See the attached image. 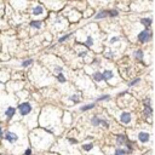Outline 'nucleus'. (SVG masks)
I'll use <instances>...</instances> for the list:
<instances>
[{"label": "nucleus", "mask_w": 155, "mask_h": 155, "mask_svg": "<svg viewBox=\"0 0 155 155\" xmlns=\"http://www.w3.org/2000/svg\"><path fill=\"white\" fill-rule=\"evenodd\" d=\"M32 110H33V106L30 102H22V103L18 104V112L22 116L29 115L30 113H32Z\"/></svg>", "instance_id": "obj_1"}, {"label": "nucleus", "mask_w": 155, "mask_h": 155, "mask_svg": "<svg viewBox=\"0 0 155 155\" xmlns=\"http://www.w3.org/2000/svg\"><path fill=\"white\" fill-rule=\"evenodd\" d=\"M19 135H18V132H16V131H13V130H10V131H7L4 136H3V138H5V141L7 142V143H10V144H15V143H17L18 141H19Z\"/></svg>", "instance_id": "obj_2"}, {"label": "nucleus", "mask_w": 155, "mask_h": 155, "mask_svg": "<svg viewBox=\"0 0 155 155\" xmlns=\"http://www.w3.org/2000/svg\"><path fill=\"white\" fill-rule=\"evenodd\" d=\"M137 39H138V41L142 43V44L148 43V41L151 39V32H150V29H149V28H145L144 30H142V32L138 34Z\"/></svg>", "instance_id": "obj_3"}, {"label": "nucleus", "mask_w": 155, "mask_h": 155, "mask_svg": "<svg viewBox=\"0 0 155 155\" xmlns=\"http://www.w3.org/2000/svg\"><path fill=\"white\" fill-rule=\"evenodd\" d=\"M119 118H120V121L124 124V125H127V124H130L131 120H132V115L129 112H122Z\"/></svg>", "instance_id": "obj_4"}, {"label": "nucleus", "mask_w": 155, "mask_h": 155, "mask_svg": "<svg viewBox=\"0 0 155 155\" xmlns=\"http://www.w3.org/2000/svg\"><path fill=\"white\" fill-rule=\"evenodd\" d=\"M15 114H16V108H15L13 106H7V107L5 108L4 116H6L7 119H11V118H13V116H15Z\"/></svg>", "instance_id": "obj_5"}, {"label": "nucleus", "mask_w": 155, "mask_h": 155, "mask_svg": "<svg viewBox=\"0 0 155 155\" xmlns=\"http://www.w3.org/2000/svg\"><path fill=\"white\" fill-rule=\"evenodd\" d=\"M138 139H139V142H141V143H148V142H149V139H150V135H149L148 132L142 131V132H139V133H138Z\"/></svg>", "instance_id": "obj_6"}, {"label": "nucleus", "mask_w": 155, "mask_h": 155, "mask_svg": "<svg viewBox=\"0 0 155 155\" xmlns=\"http://www.w3.org/2000/svg\"><path fill=\"white\" fill-rule=\"evenodd\" d=\"M102 75H103V80L104 81H110L115 75H114V72L113 70H110V69H106L103 73H102Z\"/></svg>", "instance_id": "obj_7"}, {"label": "nucleus", "mask_w": 155, "mask_h": 155, "mask_svg": "<svg viewBox=\"0 0 155 155\" xmlns=\"http://www.w3.org/2000/svg\"><path fill=\"white\" fill-rule=\"evenodd\" d=\"M102 121H103V119H101L98 115H94V116H92V119H91L92 126H96V127L102 125Z\"/></svg>", "instance_id": "obj_8"}, {"label": "nucleus", "mask_w": 155, "mask_h": 155, "mask_svg": "<svg viewBox=\"0 0 155 155\" xmlns=\"http://www.w3.org/2000/svg\"><path fill=\"white\" fill-rule=\"evenodd\" d=\"M127 141H129L127 136H125V135H116V143L119 145H124Z\"/></svg>", "instance_id": "obj_9"}, {"label": "nucleus", "mask_w": 155, "mask_h": 155, "mask_svg": "<svg viewBox=\"0 0 155 155\" xmlns=\"http://www.w3.org/2000/svg\"><path fill=\"white\" fill-rule=\"evenodd\" d=\"M153 114V109H151V104H147L144 103V116L145 118H150Z\"/></svg>", "instance_id": "obj_10"}, {"label": "nucleus", "mask_w": 155, "mask_h": 155, "mask_svg": "<svg viewBox=\"0 0 155 155\" xmlns=\"http://www.w3.org/2000/svg\"><path fill=\"white\" fill-rule=\"evenodd\" d=\"M32 13H33L34 16L43 15V13H44V7H43V6H40V5H37V6H34V9H33Z\"/></svg>", "instance_id": "obj_11"}, {"label": "nucleus", "mask_w": 155, "mask_h": 155, "mask_svg": "<svg viewBox=\"0 0 155 155\" xmlns=\"http://www.w3.org/2000/svg\"><path fill=\"white\" fill-rule=\"evenodd\" d=\"M41 24H43V22L39 21V19H34V21H32V22L29 23V25L32 27V28H34V29H39L41 27Z\"/></svg>", "instance_id": "obj_12"}, {"label": "nucleus", "mask_w": 155, "mask_h": 155, "mask_svg": "<svg viewBox=\"0 0 155 155\" xmlns=\"http://www.w3.org/2000/svg\"><path fill=\"white\" fill-rule=\"evenodd\" d=\"M81 147H82V149H84L85 151H91L92 149L95 148V144H94V143H91V142H88V143H84Z\"/></svg>", "instance_id": "obj_13"}, {"label": "nucleus", "mask_w": 155, "mask_h": 155, "mask_svg": "<svg viewBox=\"0 0 155 155\" xmlns=\"http://www.w3.org/2000/svg\"><path fill=\"white\" fill-rule=\"evenodd\" d=\"M143 56H144V53H143L142 50H136V51L133 52V57H135V59H137V61H142Z\"/></svg>", "instance_id": "obj_14"}, {"label": "nucleus", "mask_w": 155, "mask_h": 155, "mask_svg": "<svg viewBox=\"0 0 155 155\" xmlns=\"http://www.w3.org/2000/svg\"><path fill=\"white\" fill-rule=\"evenodd\" d=\"M95 103H88V104H85L82 107H80V110L81 112H87V110H91V109H94L95 108Z\"/></svg>", "instance_id": "obj_15"}, {"label": "nucleus", "mask_w": 155, "mask_h": 155, "mask_svg": "<svg viewBox=\"0 0 155 155\" xmlns=\"http://www.w3.org/2000/svg\"><path fill=\"white\" fill-rule=\"evenodd\" d=\"M141 23H142L145 28H149V27L151 25L153 21H151V18H141Z\"/></svg>", "instance_id": "obj_16"}, {"label": "nucleus", "mask_w": 155, "mask_h": 155, "mask_svg": "<svg viewBox=\"0 0 155 155\" xmlns=\"http://www.w3.org/2000/svg\"><path fill=\"white\" fill-rule=\"evenodd\" d=\"M94 80L97 81V82L103 81V75H102V73H101V72H96V73L94 74Z\"/></svg>", "instance_id": "obj_17"}, {"label": "nucleus", "mask_w": 155, "mask_h": 155, "mask_svg": "<svg viewBox=\"0 0 155 155\" xmlns=\"http://www.w3.org/2000/svg\"><path fill=\"white\" fill-rule=\"evenodd\" d=\"M107 16H108V11L103 10V11H101L96 15V19H103V18H107Z\"/></svg>", "instance_id": "obj_18"}, {"label": "nucleus", "mask_w": 155, "mask_h": 155, "mask_svg": "<svg viewBox=\"0 0 155 155\" xmlns=\"http://www.w3.org/2000/svg\"><path fill=\"white\" fill-rule=\"evenodd\" d=\"M85 46L86 47H92V46H94V38H92L91 35L87 37V39L85 41Z\"/></svg>", "instance_id": "obj_19"}, {"label": "nucleus", "mask_w": 155, "mask_h": 155, "mask_svg": "<svg viewBox=\"0 0 155 155\" xmlns=\"http://www.w3.org/2000/svg\"><path fill=\"white\" fill-rule=\"evenodd\" d=\"M126 154H127V151L122 148H116L114 151V155H126Z\"/></svg>", "instance_id": "obj_20"}, {"label": "nucleus", "mask_w": 155, "mask_h": 155, "mask_svg": "<svg viewBox=\"0 0 155 155\" xmlns=\"http://www.w3.org/2000/svg\"><path fill=\"white\" fill-rule=\"evenodd\" d=\"M57 81L61 82V84H64V82L67 81V79H66V76L62 74V73H58V74H57Z\"/></svg>", "instance_id": "obj_21"}, {"label": "nucleus", "mask_w": 155, "mask_h": 155, "mask_svg": "<svg viewBox=\"0 0 155 155\" xmlns=\"http://www.w3.org/2000/svg\"><path fill=\"white\" fill-rule=\"evenodd\" d=\"M32 63H33V59L32 58H28V59H25V61L22 62V67L23 68H27V67H29Z\"/></svg>", "instance_id": "obj_22"}, {"label": "nucleus", "mask_w": 155, "mask_h": 155, "mask_svg": "<svg viewBox=\"0 0 155 155\" xmlns=\"http://www.w3.org/2000/svg\"><path fill=\"white\" fill-rule=\"evenodd\" d=\"M72 35H73V34L69 33V34H66V35H63V37H61V38L58 39V43H64V41H67L68 39H70Z\"/></svg>", "instance_id": "obj_23"}, {"label": "nucleus", "mask_w": 155, "mask_h": 155, "mask_svg": "<svg viewBox=\"0 0 155 155\" xmlns=\"http://www.w3.org/2000/svg\"><path fill=\"white\" fill-rule=\"evenodd\" d=\"M68 100H69V101H72V102H73V103H75V104H78V103L80 102V98H79V96H78V95H72Z\"/></svg>", "instance_id": "obj_24"}, {"label": "nucleus", "mask_w": 155, "mask_h": 155, "mask_svg": "<svg viewBox=\"0 0 155 155\" xmlns=\"http://www.w3.org/2000/svg\"><path fill=\"white\" fill-rule=\"evenodd\" d=\"M110 100V96L109 95H102V96H100V97H97V102H102V101H109Z\"/></svg>", "instance_id": "obj_25"}, {"label": "nucleus", "mask_w": 155, "mask_h": 155, "mask_svg": "<svg viewBox=\"0 0 155 155\" xmlns=\"http://www.w3.org/2000/svg\"><path fill=\"white\" fill-rule=\"evenodd\" d=\"M119 15V11L118 10H115V9H113V10H109L108 11V16H110V17H116Z\"/></svg>", "instance_id": "obj_26"}, {"label": "nucleus", "mask_w": 155, "mask_h": 155, "mask_svg": "<svg viewBox=\"0 0 155 155\" xmlns=\"http://www.w3.org/2000/svg\"><path fill=\"white\" fill-rule=\"evenodd\" d=\"M139 81H141V79H139V78H137V79H135V80H132V81H131V82L129 84V86H130V87H132V86H135V85H137V84H138Z\"/></svg>", "instance_id": "obj_27"}, {"label": "nucleus", "mask_w": 155, "mask_h": 155, "mask_svg": "<svg viewBox=\"0 0 155 155\" xmlns=\"http://www.w3.org/2000/svg\"><path fill=\"white\" fill-rule=\"evenodd\" d=\"M53 70H55V73H57V74H58V73H62V72H63V68H62L61 66H56Z\"/></svg>", "instance_id": "obj_28"}, {"label": "nucleus", "mask_w": 155, "mask_h": 155, "mask_svg": "<svg viewBox=\"0 0 155 155\" xmlns=\"http://www.w3.org/2000/svg\"><path fill=\"white\" fill-rule=\"evenodd\" d=\"M118 41H120V38H119V37H113V38L110 39V44H115V43H118Z\"/></svg>", "instance_id": "obj_29"}, {"label": "nucleus", "mask_w": 155, "mask_h": 155, "mask_svg": "<svg viewBox=\"0 0 155 155\" xmlns=\"http://www.w3.org/2000/svg\"><path fill=\"white\" fill-rule=\"evenodd\" d=\"M87 53H88L87 51H81V52H79V53H78V56H79L80 58H82V57H86V56H87Z\"/></svg>", "instance_id": "obj_30"}, {"label": "nucleus", "mask_w": 155, "mask_h": 155, "mask_svg": "<svg viewBox=\"0 0 155 155\" xmlns=\"http://www.w3.org/2000/svg\"><path fill=\"white\" fill-rule=\"evenodd\" d=\"M113 56H114V53H113L112 51H108V52H106V55H104L106 58H113Z\"/></svg>", "instance_id": "obj_31"}, {"label": "nucleus", "mask_w": 155, "mask_h": 155, "mask_svg": "<svg viewBox=\"0 0 155 155\" xmlns=\"http://www.w3.org/2000/svg\"><path fill=\"white\" fill-rule=\"evenodd\" d=\"M23 155H32V149H30V148L25 149V151H24V154H23Z\"/></svg>", "instance_id": "obj_32"}, {"label": "nucleus", "mask_w": 155, "mask_h": 155, "mask_svg": "<svg viewBox=\"0 0 155 155\" xmlns=\"http://www.w3.org/2000/svg\"><path fill=\"white\" fill-rule=\"evenodd\" d=\"M68 141H69L70 143H73V144H75V143H76V139H74V138H68Z\"/></svg>", "instance_id": "obj_33"}, {"label": "nucleus", "mask_w": 155, "mask_h": 155, "mask_svg": "<svg viewBox=\"0 0 155 155\" xmlns=\"http://www.w3.org/2000/svg\"><path fill=\"white\" fill-rule=\"evenodd\" d=\"M3 136H4V131H3V129L0 127V139L3 138Z\"/></svg>", "instance_id": "obj_34"}, {"label": "nucleus", "mask_w": 155, "mask_h": 155, "mask_svg": "<svg viewBox=\"0 0 155 155\" xmlns=\"http://www.w3.org/2000/svg\"><path fill=\"white\" fill-rule=\"evenodd\" d=\"M100 63H101V61H100V59H95V61H94V64H97V66H98Z\"/></svg>", "instance_id": "obj_35"}, {"label": "nucleus", "mask_w": 155, "mask_h": 155, "mask_svg": "<svg viewBox=\"0 0 155 155\" xmlns=\"http://www.w3.org/2000/svg\"><path fill=\"white\" fill-rule=\"evenodd\" d=\"M0 86H1V82H0Z\"/></svg>", "instance_id": "obj_36"}]
</instances>
